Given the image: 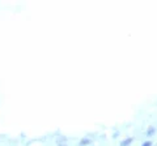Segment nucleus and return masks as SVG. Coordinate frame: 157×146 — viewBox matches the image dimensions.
<instances>
[{"instance_id":"f257e3e1","label":"nucleus","mask_w":157,"mask_h":146,"mask_svg":"<svg viewBox=\"0 0 157 146\" xmlns=\"http://www.w3.org/2000/svg\"><path fill=\"white\" fill-rule=\"evenodd\" d=\"M132 142V138H131V137H130V138H127V140H124V141H122V142H120V146H128L130 143Z\"/></svg>"},{"instance_id":"f03ea898","label":"nucleus","mask_w":157,"mask_h":146,"mask_svg":"<svg viewBox=\"0 0 157 146\" xmlns=\"http://www.w3.org/2000/svg\"><path fill=\"white\" fill-rule=\"evenodd\" d=\"M89 143H90L89 138H83V140L80 141V146H85V145H89Z\"/></svg>"},{"instance_id":"7ed1b4c3","label":"nucleus","mask_w":157,"mask_h":146,"mask_svg":"<svg viewBox=\"0 0 157 146\" xmlns=\"http://www.w3.org/2000/svg\"><path fill=\"white\" fill-rule=\"evenodd\" d=\"M142 146H152V142L151 141H147V142H144Z\"/></svg>"},{"instance_id":"20e7f679","label":"nucleus","mask_w":157,"mask_h":146,"mask_svg":"<svg viewBox=\"0 0 157 146\" xmlns=\"http://www.w3.org/2000/svg\"><path fill=\"white\" fill-rule=\"evenodd\" d=\"M154 132V129H149V131H148V134H151V133H153Z\"/></svg>"},{"instance_id":"39448f33","label":"nucleus","mask_w":157,"mask_h":146,"mask_svg":"<svg viewBox=\"0 0 157 146\" xmlns=\"http://www.w3.org/2000/svg\"><path fill=\"white\" fill-rule=\"evenodd\" d=\"M62 146H65V145H62Z\"/></svg>"}]
</instances>
